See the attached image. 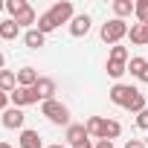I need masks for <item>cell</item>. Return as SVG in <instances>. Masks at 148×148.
Returning <instances> with one entry per match:
<instances>
[{
  "mask_svg": "<svg viewBox=\"0 0 148 148\" xmlns=\"http://www.w3.org/2000/svg\"><path fill=\"white\" fill-rule=\"evenodd\" d=\"M134 15L139 18L142 26H148V0H136L134 3Z\"/></svg>",
  "mask_w": 148,
  "mask_h": 148,
  "instance_id": "obj_24",
  "label": "cell"
},
{
  "mask_svg": "<svg viewBox=\"0 0 148 148\" xmlns=\"http://www.w3.org/2000/svg\"><path fill=\"white\" fill-rule=\"evenodd\" d=\"M23 122H26V116H23V110L21 108H6L3 110V128H23Z\"/></svg>",
  "mask_w": 148,
  "mask_h": 148,
  "instance_id": "obj_5",
  "label": "cell"
},
{
  "mask_svg": "<svg viewBox=\"0 0 148 148\" xmlns=\"http://www.w3.org/2000/svg\"><path fill=\"white\" fill-rule=\"evenodd\" d=\"M145 64H148V61L136 55V58H131V61H128V73H131V76H139V73H142V67H145Z\"/></svg>",
  "mask_w": 148,
  "mask_h": 148,
  "instance_id": "obj_25",
  "label": "cell"
},
{
  "mask_svg": "<svg viewBox=\"0 0 148 148\" xmlns=\"http://www.w3.org/2000/svg\"><path fill=\"white\" fill-rule=\"evenodd\" d=\"M113 12H116L119 21H125L128 15H134V3H131V0H116V3H113Z\"/></svg>",
  "mask_w": 148,
  "mask_h": 148,
  "instance_id": "obj_17",
  "label": "cell"
},
{
  "mask_svg": "<svg viewBox=\"0 0 148 148\" xmlns=\"http://www.w3.org/2000/svg\"><path fill=\"white\" fill-rule=\"evenodd\" d=\"M52 29H58V23L52 21V15H49V12H44V15L38 18V32H44V35H47V32H52Z\"/></svg>",
  "mask_w": 148,
  "mask_h": 148,
  "instance_id": "obj_20",
  "label": "cell"
},
{
  "mask_svg": "<svg viewBox=\"0 0 148 148\" xmlns=\"http://www.w3.org/2000/svg\"><path fill=\"white\" fill-rule=\"evenodd\" d=\"M108 61H125V64H128V49L116 44V47L110 49V58H108Z\"/></svg>",
  "mask_w": 148,
  "mask_h": 148,
  "instance_id": "obj_26",
  "label": "cell"
},
{
  "mask_svg": "<svg viewBox=\"0 0 148 148\" xmlns=\"http://www.w3.org/2000/svg\"><path fill=\"white\" fill-rule=\"evenodd\" d=\"M90 32V18L87 15H76L70 21V35L73 38H82V35H87Z\"/></svg>",
  "mask_w": 148,
  "mask_h": 148,
  "instance_id": "obj_8",
  "label": "cell"
},
{
  "mask_svg": "<svg viewBox=\"0 0 148 148\" xmlns=\"http://www.w3.org/2000/svg\"><path fill=\"white\" fill-rule=\"evenodd\" d=\"M35 93H38V99H41V102H49V99H55V82H52V79H38V84H35Z\"/></svg>",
  "mask_w": 148,
  "mask_h": 148,
  "instance_id": "obj_9",
  "label": "cell"
},
{
  "mask_svg": "<svg viewBox=\"0 0 148 148\" xmlns=\"http://www.w3.org/2000/svg\"><path fill=\"white\" fill-rule=\"evenodd\" d=\"M49 15H52V21L61 26V23H67V21H73V3H55L52 9H49Z\"/></svg>",
  "mask_w": 148,
  "mask_h": 148,
  "instance_id": "obj_7",
  "label": "cell"
},
{
  "mask_svg": "<svg viewBox=\"0 0 148 148\" xmlns=\"http://www.w3.org/2000/svg\"><path fill=\"white\" fill-rule=\"evenodd\" d=\"M136 128H142V131H148V108H145L142 113H136Z\"/></svg>",
  "mask_w": 148,
  "mask_h": 148,
  "instance_id": "obj_27",
  "label": "cell"
},
{
  "mask_svg": "<svg viewBox=\"0 0 148 148\" xmlns=\"http://www.w3.org/2000/svg\"><path fill=\"white\" fill-rule=\"evenodd\" d=\"M102 125H105L102 116H90V119H87V134L96 136V139H102Z\"/></svg>",
  "mask_w": 148,
  "mask_h": 148,
  "instance_id": "obj_21",
  "label": "cell"
},
{
  "mask_svg": "<svg viewBox=\"0 0 148 148\" xmlns=\"http://www.w3.org/2000/svg\"><path fill=\"white\" fill-rule=\"evenodd\" d=\"M145 29H148V26H145Z\"/></svg>",
  "mask_w": 148,
  "mask_h": 148,
  "instance_id": "obj_37",
  "label": "cell"
},
{
  "mask_svg": "<svg viewBox=\"0 0 148 148\" xmlns=\"http://www.w3.org/2000/svg\"><path fill=\"white\" fill-rule=\"evenodd\" d=\"M6 108H9V93L0 90V110H6Z\"/></svg>",
  "mask_w": 148,
  "mask_h": 148,
  "instance_id": "obj_29",
  "label": "cell"
},
{
  "mask_svg": "<svg viewBox=\"0 0 148 148\" xmlns=\"http://www.w3.org/2000/svg\"><path fill=\"white\" fill-rule=\"evenodd\" d=\"M9 99L15 102V108H26V105H35L38 102V93H35V87H15L9 93Z\"/></svg>",
  "mask_w": 148,
  "mask_h": 148,
  "instance_id": "obj_3",
  "label": "cell"
},
{
  "mask_svg": "<svg viewBox=\"0 0 148 148\" xmlns=\"http://www.w3.org/2000/svg\"><path fill=\"white\" fill-rule=\"evenodd\" d=\"M23 41H26V47H29V49H38V47H44V32L29 29V32L23 35Z\"/></svg>",
  "mask_w": 148,
  "mask_h": 148,
  "instance_id": "obj_19",
  "label": "cell"
},
{
  "mask_svg": "<svg viewBox=\"0 0 148 148\" xmlns=\"http://www.w3.org/2000/svg\"><path fill=\"white\" fill-rule=\"evenodd\" d=\"M125 148H145V142H142V139H128Z\"/></svg>",
  "mask_w": 148,
  "mask_h": 148,
  "instance_id": "obj_28",
  "label": "cell"
},
{
  "mask_svg": "<svg viewBox=\"0 0 148 148\" xmlns=\"http://www.w3.org/2000/svg\"><path fill=\"white\" fill-rule=\"evenodd\" d=\"M35 84H38V73L32 67L18 70V87H35Z\"/></svg>",
  "mask_w": 148,
  "mask_h": 148,
  "instance_id": "obj_10",
  "label": "cell"
},
{
  "mask_svg": "<svg viewBox=\"0 0 148 148\" xmlns=\"http://www.w3.org/2000/svg\"><path fill=\"white\" fill-rule=\"evenodd\" d=\"M49 148H67V145H49Z\"/></svg>",
  "mask_w": 148,
  "mask_h": 148,
  "instance_id": "obj_35",
  "label": "cell"
},
{
  "mask_svg": "<svg viewBox=\"0 0 148 148\" xmlns=\"http://www.w3.org/2000/svg\"><path fill=\"white\" fill-rule=\"evenodd\" d=\"M136 79H139V82H142V84H148V64H145V67H142V73H139V76H136Z\"/></svg>",
  "mask_w": 148,
  "mask_h": 148,
  "instance_id": "obj_30",
  "label": "cell"
},
{
  "mask_svg": "<svg viewBox=\"0 0 148 148\" xmlns=\"http://www.w3.org/2000/svg\"><path fill=\"white\" fill-rule=\"evenodd\" d=\"M125 35H128V23L119 21V18H113V21H108V23L102 26V41H105V44H113V47H116Z\"/></svg>",
  "mask_w": 148,
  "mask_h": 148,
  "instance_id": "obj_2",
  "label": "cell"
},
{
  "mask_svg": "<svg viewBox=\"0 0 148 148\" xmlns=\"http://www.w3.org/2000/svg\"><path fill=\"white\" fill-rule=\"evenodd\" d=\"M41 113H44L49 122H55V125H67V128H70V110H67V105L49 99V102L41 105Z\"/></svg>",
  "mask_w": 148,
  "mask_h": 148,
  "instance_id": "obj_1",
  "label": "cell"
},
{
  "mask_svg": "<svg viewBox=\"0 0 148 148\" xmlns=\"http://www.w3.org/2000/svg\"><path fill=\"white\" fill-rule=\"evenodd\" d=\"M145 108H148V105H145V93H139V90H136V93L131 96V102L125 105V110H131V113H142Z\"/></svg>",
  "mask_w": 148,
  "mask_h": 148,
  "instance_id": "obj_14",
  "label": "cell"
},
{
  "mask_svg": "<svg viewBox=\"0 0 148 148\" xmlns=\"http://www.w3.org/2000/svg\"><path fill=\"white\" fill-rule=\"evenodd\" d=\"M21 148H41L38 131H21Z\"/></svg>",
  "mask_w": 148,
  "mask_h": 148,
  "instance_id": "obj_15",
  "label": "cell"
},
{
  "mask_svg": "<svg viewBox=\"0 0 148 148\" xmlns=\"http://www.w3.org/2000/svg\"><path fill=\"white\" fill-rule=\"evenodd\" d=\"M3 9H6V3H0V12H3Z\"/></svg>",
  "mask_w": 148,
  "mask_h": 148,
  "instance_id": "obj_36",
  "label": "cell"
},
{
  "mask_svg": "<svg viewBox=\"0 0 148 148\" xmlns=\"http://www.w3.org/2000/svg\"><path fill=\"white\" fill-rule=\"evenodd\" d=\"M122 73H128L125 61H108V76L110 79H122Z\"/></svg>",
  "mask_w": 148,
  "mask_h": 148,
  "instance_id": "obj_23",
  "label": "cell"
},
{
  "mask_svg": "<svg viewBox=\"0 0 148 148\" xmlns=\"http://www.w3.org/2000/svg\"><path fill=\"white\" fill-rule=\"evenodd\" d=\"M96 148H113V142H110V139H99V142H96Z\"/></svg>",
  "mask_w": 148,
  "mask_h": 148,
  "instance_id": "obj_31",
  "label": "cell"
},
{
  "mask_svg": "<svg viewBox=\"0 0 148 148\" xmlns=\"http://www.w3.org/2000/svg\"><path fill=\"white\" fill-rule=\"evenodd\" d=\"M21 35V26L9 18V21H3V23H0V38H6V41H15Z\"/></svg>",
  "mask_w": 148,
  "mask_h": 148,
  "instance_id": "obj_12",
  "label": "cell"
},
{
  "mask_svg": "<svg viewBox=\"0 0 148 148\" xmlns=\"http://www.w3.org/2000/svg\"><path fill=\"white\" fill-rule=\"evenodd\" d=\"M119 134H122V125H119L116 119H105V125H102V139H110V142H113Z\"/></svg>",
  "mask_w": 148,
  "mask_h": 148,
  "instance_id": "obj_11",
  "label": "cell"
},
{
  "mask_svg": "<svg viewBox=\"0 0 148 148\" xmlns=\"http://www.w3.org/2000/svg\"><path fill=\"white\" fill-rule=\"evenodd\" d=\"M15 84H18V76H15V73H12V70H0V90H3V93H12Z\"/></svg>",
  "mask_w": 148,
  "mask_h": 148,
  "instance_id": "obj_13",
  "label": "cell"
},
{
  "mask_svg": "<svg viewBox=\"0 0 148 148\" xmlns=\"http://www.w3.org/2000/svg\"><path fill=\"white\" fill-rule=\"evenodd\" d=\"M76 148H93V145H90V142H84V145H76Z\"/></svg>",
  "mask_w": 148,
  "mask_h": 148,
  "instance_id": "obj_33",
  "label": "cell"
},
{
  "mask_svg": "<svg viewBox=\"0 0 148 148\" xmlns=\"http://www.w3.org/2000/svg\"><path fill=\"white\" fill-rule=\"evenodd\" d=\"M128 32H131V41H134V44H139V47H142V44H148V29H145L142 23H134Z\"/></svg>",
  "mask_w": 148,
  "mask_h": 148,
  "instance_id": "obj_16",
  "label": "cell"
},
{
  "mask_svg": "<svg viewBox=\"0 0 148 148\" xmlns=\"http://www.w3.org/2000/svg\"><path fill=\"white\" fill-rule=\"evenodd\" d=\"M3 64H6V58H3V52H0V70H3Z\"/></svg>",
  "mask_w": 148,
  "mask_h": 148,
  "instance_id": "obj_32",
  "label": "cell"
},
{
  "mask_svg": "<svg viewBox=\"0 0 148 148\" xmlns=\"http://www.w3.org/2000/svg\"><path fill=\"white\" fill-rule=\"evenodd\" d=\"M0 148H12V145H6V142H0Z\"/></svg>",
  "mask_w": 148,
  "mask_h": 148,
  "instance_id": "obj_34",
  "label": "cell"
},
{
  "mask_svg": "<svg viewBox=\"0 0 148 148\" xmlns=\"http://www.w3.org/2000/svg\"><path fill=\"white\" fill-rule=\"evenodd\" d=\"M90 134H87V125H70L67 128V142L76 148V145H84V142H90L87 139Z\"/></svg>",
  "mask_w": 148,
  "mask_h": 148,
  "instance_id": "obj_6",
  "label": "cell"
},
{
  "mask_svg": "<svg viewBox=\"0 0 148 148\" xmlns=\"http://www.w3.org/2000/svg\"><path fill=\"white\" fill-rule=\"evenodd\" d=\"M15 23L18 26H32V23H38V15H35V9L29 6V9H23L18 18H15Z\"/></svg>",
  "mask_w": 148,
  "mask_h": 148,
  "instance_id": "obj_18",
  "label": "cell"
},
{
  "mask_svg": "<svg viewBox=\"0 0 148 148\" xmlns=\"http://www.w3.org/2000/svg\"><path fill=\"white\" fill-rule=\"evenodd\" d=\"M23 9H29V3H26V0H6V12L12 15V21H15Z\"/></svg>",
  "mask_w": 148,
  "mask_h": 148,
  "instance_id": "obj_22",
  "label": "cell"
},
{
  "mask_svg": "<svg viewBox=\"0 0 148 148\" xmlns=\"http://www.w3.org/2000/svg\"><path fill=\"white\" fill-rule=\"evenodd\" d=\"M134 93H136V87H131V84H113V87H110V102L119 105V108H125Z\"/></svg>",
  "mask_w": 148,
  "mask_h": 148,
  "instance_id": "obj_4",
  "label": "cell"
}]
</instances>
